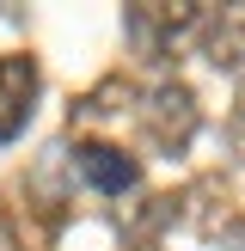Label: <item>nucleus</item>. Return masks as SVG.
<instances>
[{"label": "nucleus", "instance_id": "nucleus-5", "mask_svg": "<svg viewBox=\"0 0 245 251\" xmlns=\"http://www.w3.org/2000/svg\"><path fill=\"white\" fill-rule=\"evenodd\" d=\"M239 123H245V92H239Z\"/></svg>", "mask_w": 245, "mask_h": 251}, {"label": "nucleus", "instance_id": "nucleus-1", "mask_svg": "<svg viewBox=\"0 0 245 251\" xmlns=\"http://www.w3.org/2000/svg\"><path fill=\"white\" fill-rule=\"evenodd\" d=\"M31 98H37L31 55H0V141H12L31 123Z\"/></svg>", "mask_w": 245, "mask_h": 251}, {"label": "nucleus", "instance_id": "nucleus-3", "mask_svg": "<svg viewBox=\"0 0 245 251\" xmlns=\"http://www.w3.org/2000/svg\"><path fill=\"white\" fill-rule=\"evenodd\" d=\"M196 37H202V49H208L215 68H239L245 61V6L202 12V19H196Z\"/></svg>", "mask_w": 245, "mask_h": 251}, {"label": "nucleus", "instance_id": "nucleus-6", "mask_svg": "<svg viewBox=\"0 0 245 251\" xmlns=\"http://www.w3.org/2000/svg\"><path fill=\"white\" fill-rule=\"evenodd\" d=\"M135 251H147V245H135Z\"/></svg>", "mask_w": 245, "mask_h": 251}, {"label": "nucleus", "instance_id": "nucleus-4", "mask_svg": "<svg viewBox=\"0 0 245 251\" xmlns=\"http://www.w3.org/2000/svg\"><path fill=\"white\" fill-rule=\"evenodd\" d=\"M147 123H153L172 147H184V141H190V129H196V98H190V86H178V80L159 86V92L147 98Z\"/></svg>", "mask_w": 245, "mask_h": 251}, {"label": "nucleus", "instance_id": "nucleus-2", "mask_svg": "<svg viewBox=\"0 0 245 251\" xmlns=\"http://www.w3.org/2000/svg\"><path fill=\"white\" fill-rule=\"evenodd\" d=\"M74 166H80V178L92 184V190H104V196H122V190H135V159L122 153V147H110V141H86V147H74Z\"/></svg>", "mask_w": 245, "mask_h": 251}]
</instances>
